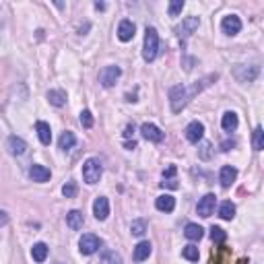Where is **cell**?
Returning a JSON list of instances; mask_svg holds the SVG:
<instances>
[{"mask_svg":"<svg viewBox=\"0 0 264 264\" xmlns=\"http://www.w3.org/2000/svg\"><path fill=\"white\" fill-rule=\"evenodd\" d=\"M217 77H219V75L215 73V75H208V77H204V79H200V81H196V83H192V85H176V87H172V91H170L172 112H174V114H179V112H182V109L190 103L192 97L198 95L200 91H204L213 81H217Z\"/></svg>","mask_w":264,"mask_h":264,"instance_id":"obj_1","label":"cell"},{"mask_svg":"<svg viewBox=\"0 0 264 264\" xmlns=\"http://www.w3.org/2000/svg\"><path fill=\"white\" fill-rule=\"evenodd\" d=\"M157 50H159V33H157L155 27H147L145 44H143V58L147 62H153L157 58Z\"/></svg>","mask_w":264,"mask_h":264,"instance_id":"obj_2","label":"cell"},{"mask_svg":"<svg viewBox=\"0 0 264 264\" xmlns=\"http://www.w3.org/2000/svg\"><path fill=\"white\" fill-rule=\"evenodd\" d=\"M101 174H103V165L97 157H89L85 163H83V179H85L89 186L99 182Z\"/></svg>","mask_w":264,"mask_h":264,"instance_id":"obj_3","label":"cell"},{"mask_svg":"<svg viewBox=\"0 0 264 264\" xmlns=\"http://www.w3.org/2000/svg\"><path fill=\"white\" fill-rule=\"evenodd\" d=\"M99 248H101V240L97 238V235H93V233H85L79 240V250H81V254H85V256L95 254Z\"/></svg>","mask_w":264,"mask_h":264,"instance_id":"obj_4","label":"cell"},{"mask_svg":"<svg viewBox=\"0 0 264 264\" xmlns=\"http://www.w3.org/2000/svg\"><path fill=\"white\" fill-rule=\"evenodd\" d=\"M120 77H122V68L120 66H105V68H101V73H99V83L105 89H109V87L116 85V81Z\"/></svg>","mask_w":264,"mask_h":264,"instance_id":"obj_5","label":"cell"},{"mask_svg":"<svg viewBox=\"0 0 264 264\" xmlns=\"http://www.w3.org/2000/svg\"><path fill=\"white\" fill-rule=\"evenodd\" d=\"M221 31L225 35H238L242 31V21L238 15H227L221 21Z\"/></svg>","mask_w":264,"mask_h":264,"instance_id":"obj_6","label":"cell"},{"mask_svg":"<svg viewBox=\"0 0 264 264\" xmlns=\"http://www.w3.org/2000/svg\"><path fill=\"white\" fill-rule=\"evenodd\" d=\"M198 25H200V19L192 15V17H186V19L182 21V25H179L176 31H177V35L182 37V39H186V37H190L194 31L198 29Z\"/></svg>","mask_w":264,"mask_h":264,"instance_id":"obj_7","label":"cell"},{"mask_svg":"<svg viewBox=\"0 0 264 264\" xmlns=\"http://www.w3.org/2000/svg\"><path fill=\"white\" fill-rule=\"evenodd\" d=\"M215 204H217V196H215V194H206V196H202L198 200L196 211H198L200 217H211L215 213Z\"/></svg>","mask_w":264,"mask_h":264,"instance_id":"obj_8","label":"cell"},{"mask_svg":"<svg viewBox=\"0 0 264 264\" xmlns=\"http://www.w3.org/2000/svg\"><path fill=\"white\" fill-rule=\"evenodd\" d=\"M202 136H204V124L202 122L194 120V122H190L188 126H186V138H188L190 143H200Z\"/></svg>","mask_w":264,"mask_h":264,"instance_id":"obj_9","label":"cell"},{"mask_svg":"<svg viewBox=\"0 0 264 264\" xmlns=\"http://www.w3.org/2000/svg\"><path fill=\"white\" fill-rule=\"evenodd\" d=\"M258 73H260V68L258 66H238L233 71V75H235V79H238L240 83H252L256 77H258Z\"/></svg>","mask_w":264,"mask_h":264,"instance_id":"obj_10","label":"cell"},{"mask_svg":"<svg viewBox=\"0 0 264 264\" xmlns=\"http://www.w3.org/2000/svg\"><path fill=\"white\" fill-rule=\"evenodd\" d=\"M93 215L97 221H105L109 217V200L105 196H97L93 202Z\"/></svg>","mask_w":264,"mask_h":264,"instance_id":"obj_11","label":"cell"},{"mask_svg":"<svg viewBox=\"0 0 264 264\" xmlns=\"http://www.w3.org/2000/svg\"><path fill=\"white\" fill-rule=\"evenodd\" d=\"M141 134L147 138V141H151V143H161L163 138H165L161 128H157L155 124H149V122H145L143 126H141Z\"/></svg>","mask_w":264,"mask_h":264,"instance_id":"obj_12","label":"cell"},{"mask_svg":"<svg viewBox=\"0 0 264 264\" xmlns=\"http://www.w3.org/2000/svg\"><path fill=\"white\" fill-rule=\"evenodd\" d=\"M6 149H8L10 155L21 157V155H25V153H27V143L23 141V138H19V136H8Z\"/></svg>","mask_w":264,"mask_h":264,"instance_id":"obj_13","label":"cell"},{"mask_svg":"<svg viewBox=\"0 0 264 264\" xmlns=\"http://www.w3.org/2000/svg\"><path fill=\"white\" fill-rule=\"evenodd\" d=\"M29 177L33 179V182H39V184H44V182H48V179L52 177V174H50V170L46 168V165L33 163V165H31V170H29Z\"/></svg>","mask_w":264,"mask_h":264,"instance_id":"obj_14","label":"cell"},{"mask_svg":"<svg viewBox=\"0 0 264 264\" xmlns=\"http://www.w3.org/2000/svg\"><path fill=\"white\" fill-rule=\"evenodd\" d=\"M134 33H136V27L132 21H128V19L120 21V25H118V39L120 41H130L134 37Z\"/></svg>","mask_w":264,"mask_h":264,"instance_id":"obj_15","label":"cell"},{"mask_svg":"<svg viewBox=\"0 0 264 264\" xmlns=\"http://www.w3.org/2000/svg\"><path fill=\"white\" fill-rule=\"evenodd\" d=\"M235 177H238V170H235V168H231V165H223V168H221L219 182H221L223 188H229L235 182Z\"/></svg>","mask_w":264,"mask_h":264,"instance_id":"obj_16","label":"cell"},{"mask_svg":"<svg viewBox=\"0 0 264 264\" xmlns=\"http://www.w3.org/2000/svg\"><path fill=\"white\" fill-rule=\"evenodd\" d=\"M155 206L161 213H172L176 208V198L172 194H161V196H157V200H155Z\"/></svg>","mask_w":264,"mask_h":264,"instance_id":"obj_17","label":"cell"},{"mask_svg":"<svg viewBox=\"0 0 264 264\" xmlns=\"http://www.w3.org/2000/svg\"><path fill=\"white\" fill-rule=\"evenodd\" d=\"M66 225L73 231H79V229H83V225H85V217H83L81 211H71L66 215Z\"/></svg>","mask_w":264,"mask_h":264,"instance_id":"obj_18","label":"cell"},{"mask_svg":"<svg viewBox=\"0 0 264 264\" xmlns=\"http://www.w3.org/2000/svg\"><path fill=\"white\" fill-rule=\"evenodd\" d=\"M238 124H240V120H238V114L235 112H225L223 118H221V128L225 132H233L238 128Z\"/></svg>","mask_w":264,"mask_h":264,"instance_id":"obj_19","label":"cell"},{"mask_svg":"<svg viewBox=\"0 0 264 264\" xmlns=\"http://www.w3.org/2000/svg\"><path fill=\"white\" fill-rule=\"evenodd\" d=\"M35 130H37V136H39V143H41V145H50V143H52V130H50V124H46V122H37V124H35Z\"/></svg>","mask_w":264,"mask_h":264,"instance_id":"obj_20","label":"cell"},{"mask_svg":"<svg viewBox=\"0 0 264 264\" xmlns=\"http://www.w3.org/2000/svg\"><path fill=\"white\" fill-rule=\"evenodd\" d=\"M48 101L54 107H62V105H66V93L62 89H50L48 91Z\"/></svg>","mask_w":264,"mask_h":264,"instance_id":"obj_21","label":"cell"},{"mask_svg":"<svg viewBox=\"0 0 264 264\" xmlns=\"http://www.w3.org/2000/svg\"><path fill=\"white\" fill-rule=\"evenodd\" d=\"M151 250H153V246H151L149 242H138L136 248H134V260H136V262L147 260V258L151 256Z\"/></svg>","mask_w":264,"mask_h":264,"instance_id":"obj_22","label":"cell"},{"mask_svg":"<svg viewBox=\"0 0 264 264\" xmlns=\"http://www.w3.org/2000/svg\"><path fill=\"white\" fill-rule=\"evenodd\" d=\"M184 235H186L190 242H198L202 235H204V229L200 225H196V223H188L186 229H184Z\"/></svg>","mask_w":264,"mask_h":264,"instance_id":"obj_23","label":"cell"},{"mask_svg":"<svg viewBox=\"0 0 264 264\" xmlns=\"http://www.w3.org/2000/svg\"><path fill=\"white\" fill-rule=\"evenodd\" d=\"M48 246L44 244V242H37L33 248H31V258L35 260V262H44L46 258H48Z\"/></svg>","mask_w":264,"mask_h":264,"instance_id":"obj_24","label":"cell"},{"mask_svg":"<svg viewBox=\"0 0 264 264\" xmlns=\"http://www.w3.org/2000/svg\"><path fill=\"white\" fill-rule=\"evenodd\" d=\"M75 145H77V136H75V132H71V130L62 132L60 141H58V147H60L62 151H71Z\"/></svg>","mask_w":264,"mask_h":264,"instance_id":"obj_25","label":"cell"},{"mask_svg":"<svg viewBox=\"0 0 264 264\" xmlns=\"http://www.w3.org/2000/svg\"><path fill=\"white\" fill-rule=\"evenodd\" d=\"M219 217L225 219V221H231V219L235 217V204H233L231 200L221 202V206H219Z\"/></svg>","mask_w":264,"mask_h":264,"instance_id":"obj_26","label":"cell"},{"mask_svg":"<svg viewBox=\"0 0 264 264\" xmlns=\"http://www.w3.org/2000/svg\"><path fill=\"white\" fill-rule=\"evenodd\" d=\"M145 231H147V221H143V219L132 221V225H130V233L132 235H136V238H143Z\"/></svg>","mask_w":264,"mask_h":264,"instance_id":"obj_27","label":"cell"},{"mask_svg":"<svg viewBox=\"0 0 264 264\" xmlns=\"http://www.w3.org/2000/svg\"><path fill=\"white\" fill-rule=\"evenodd\" d=\"M252 145H254V151H262L264 149V132L260 126L254 128V134H252Z\"/></svg>","mask_w":264,"mask_h":264,"instance_id":"obj_28","label":"cell"},{"mask_svg":"<svg viewBox=\"0 0 264 264\" xmlns=\"http://www.w3.org/2000/svg\"><path fill=\"white\" fill-rule=\"evenodd\" d=\"M182 256H184L186 260H190V262H196L200 254H198V248H196V246H192V244H190V246H186V248L182 250Z\"/></svg>","mask_w":264,"mask_h":264,"instance_id":"obj_29","label":"cell"},{"mask_svg":"<svg viewBox=\"0 0 264 264\" xmlns=\"http://www.w3.org/2000/svg\"><path fill=\"white\" fill-rule=\"evenodd\" d=\"M184 6H186V2H184V0H172V2H170V17H177L179 15V12H182L184 10Z\"/></svg>","mask_w":264,"mask_h":264,"instance_id":"obj_30","label":"cell"},{"mask_svg":"<svg viewBox=\"0 0 264 264\" xmlns=\"http://www.w3.org/2000/svg\"><path fill=\"white\" fill-rule=\"evenodd\" d=\"M211 238H213V242H217V244H223V242L227 240V233L221 229V227H213V229H211Z\"/></svg>","mask_w":264,"mask_h":264,"instance_id":"obj_31","label":"cell"},{"mask_svg":"<svg viewBox=\"0 0 264 264\" xmlns=\"http://www.w3.org/2000/svg\"><path fill=\"white\" fill-rule=\"evenodd\" d=\"M79 120H81V124H83V128H91V126H93V114L89 112V109H83Z\"/></svg>","mask_w":264,"mask_h":264,"instance_id":"obj_32","label":"cell"},{"mask_svg":"<svg viewBox=\"0 0 264 264\" xmlns=\"http://www.w3.org/2000/svg\"><path fill=\"white\" fill-rule=\"evenodd\" d=\"M62 194H64L66 198H75L77 196V184L75 182H66L62 186Z\"/></svg>","mask_w":264,"mask_h":264,"instance_id":"obj_33","label":"cell"},{"mask_svg":"<svg viewBox=\"0 0 264 264\" xmlns=\"http://www.w3.org/2000/svg\"><path fill=\"white\" fill-rule=\"evenodd\" d=\"M211 149H213L211 143H202L200 149H198V157L200 159H208V157H211Z\"/></svg>","mask_w":264,"mask_h":264,"instance_id":"obj_34","label":"cell"},{"mask_svg":"<svg viewBox=\"0 0 264 264\" xmlns=\"http://www.w3.org/2000/svg\"><path fill=\"white\" fill-rule=\"evenodd\" d=\"M105 264H122V258H120V254H116V252H109V254L105 256Z\"/></svg>","mask_w":264,"mask_h":264,"instance_id":"obj_35","label":"cell"},{"mask_svg":"<svg viewBox=\"0 0 264 264\" xmlns=\"http://www.w3.org/2000/svg\"><path fill=\"white\" fill-rule=\"evenodd\" d=\"M161 186H163V188H165V186H168V188H177V182H176L174 177H172V179H163Z\"/></svg>","mask_w":264,"mask_h":264,"instance_id":"obj_36","label":"cell"},{"mask_svg":"<svg viewBox=\"0 0 264 264\" xmlns=\"http://www.w3.org/2000/svg\"><path fill=\"white\" fill-rule=\"evenodd\" d=\"M6 223H8V215H6V211H0V227L6 225Z\"/></svg>","mask_w":264,"mask_h":264,"instance_id":"obj_37","label":"cell"},{"mask_svg":"<svg viewBox=\"0 0 264 264\" xmlns=\"http://www.w3.org/2000/svg\"><path fill=\"white\" fill-rule=\"evenodd\" d=\"M132 134H134V126H130V124H128V126L124 128V138H130Z\"/></svg>","mask_w":264,"mask_h":264,"instance_id":"obj_38","label":"cell"},{"mask_svg":"<svg viewBox=\"0 0 264 264\" xmlns=\"http://www.w3.org/2000/svg\"><path fill=\"white\" fill-rule=\"evenodd\" d=\"M2 27H4V10L0 6V31H2Z\"/></svg>","mask_w":264,"mask_h":264,"instance_id":"obj_39","label":"cell"},{"mask_svg":"<svg viewBox=\"0 0 264 264\" xmlns=\"http://www.w3.org/2000/svg\"><path fill=\"white\" fill-rule=\"evenodd\" d=\"M233 145H235V143H233V141H231V143H229V141H225V143H223V145H221V149H223V151H229V149H231V147H233Z\"/></svg>","mask_w":264,"mask_h":264,"instance_id":"obj_40","label":"cell"},{"mask_svg":"<svg viewBox=\"0 0 264 264\" xmlns=\"http://www.w3.org/2000/svg\"><path fill=\"white\" fill-rule=\"evenodd\" d=\"M95 8H97V10H103L105 4H103V2H95Z\"/></svg>","mask_w":264,"mask_h":264,"instance_id":"obj_41","label":"cell"},{"mask_svg":"<svg viewBox=\"0 0 264 264\" xmlns=\"http://www.w3.org/2000/svg\"><path fill=\"white\" fill-rule=\"evenodd\" d=\"M124 147H126V149H134V147H136V143L132 141V143H126V145H124Z\"/></svg>","mask_w":264,"mask_h":264,"instance_id":"obj_42","label":"cell"}]
</instances>
